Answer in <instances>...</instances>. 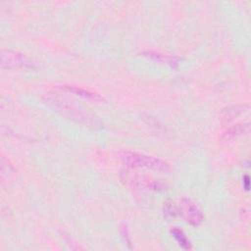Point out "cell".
I'll list each match as a JSON object with an SVG mask.
<instances>
[{"mask_svg": "<svg viewBox=\"0 0 251 251\" xmlns=\"http://www.w3.org/2000/svg\"><path fill=\"white\" fill-rule=\"evenodd\" d=\"M50 105H52L62 116L87 127L98 128L101 127V123L96 117L85 112L83 109L70 103L69 101L60 97H48L46 100Z\"/></svg>", "mask_w": 251, "mask_h": 251, "instance_id": "1", "label": "cell"}, {"mask_svg": "<svg viewBox=\"0 0 251 251\" xmlns=\"http://www.w3.org/2000/svg\"><path fill=\"white\" fill-rule=\"evenodd\" d=\"M123 161L130 168H145L162 173H169L171 171V166L167 161L143 153L127 151L124 154Z\"/></svg>", "mask_w": 251, "mask_h": 251, "instance_id": "2", "label": "cell"}, {"mask_svg": "<svg viewBox=\"0 0 251 251\" xmlns=\"http://www.w3.org/2000/svg\"><path fill=\"white\" fill-rule=\"evenodd\" d=\"M178 214L183 220L192 226H198L202 224L204 216L199 207L189 198H181L179 201Z\"/></svg>", "mask_w": 251, "mask_h": 251, "instance_id": "3", "label": "cell"}, {"mask_svg": "<svg viewBox=\"0 0 251 251\" xmlns=\"http://www.w3.org/2000/svg\"><path fill=\"white\" fill-rule=\"evenodd\" d=\"M1 66L7 69H32L33 64L25 55L18 51L6 49L1 51Z\"/></svg>", "mask_w": 251, "mask_h": 251, "instance_id": "4", "label": "cell"}, {"mask_svg": "<svg viewBox=\"0 0 251 251\" xmlns=\"http://www.w3.org/2000/svg\"><path fill=\"white\" fill-rule=\"evenodd\" d=\"M121 179L126 185L136 187V188H146V189L161 188V184L159 182L151 180L147 176H142L140 175H137L131 172L122 173Z\"/></svg>", "mask_w": 251, "mask_h": 251, "instance_id": "5", "label": "cell"}, {"mask_svg": "<svg viewBox=\"0 0 251 251\" xmlns=\"http://www.w3.org/2000/svg\"><path fill=\"white\" fill-rule=\"evenodd\" d=\"M61 88L65 91L71 92L73 94H75L79 97H82L84 99H88V100H93V101H101L103 100V98L98 94L95 93L93 91H90L88 89L79 87V86H75L73 84H64L61 86Z\"/></svg>", "mask_w": 251, "mask_h": 251, "instance_id": "6", "label": "cell"}, {"mask_svg": "<svg viewBox=\"0 0 251 251\" xmlns=\"http://www.w3.org/2000/svg\"><path fill=\"white\" fill-rule=\"evenodd\" d=\"M144 57H147L151 60H155L159 63H164L167 64L171 67H176L178 65L179 62V58L177 57H174V56H170V55H164V54H160V53H156V52H143L142 53Z\"/></svg>", "mask_w": 251, "mask_h": 251, "instance_id": "7", "label": "cell"}, {"mask_svg": "<svg viewBox=\"0 0 251 251\" xmlns=\"http://www.w3.org/2000/svg\"><path fill=\"white\" fill-rule=\"evenodd\" d=\"M250 129V126L248 123L246 124H239V125H235L231 127H229L226 131H225V133L223 134V138L225 140H230L233 138H236L237 136L240 135H244L247 134L249 132Z\"/></svg>", "mask_w": 251, "mask_h": 251, "instance_id": "8", "label": "cell"}, {"mask_svg": "<svg viewBox=\"0 0 251 251\" xmlns=\"http://www.w3.org/2000/svg\"><path fill=\"white\" fill-rule=\"evenodd\" d=\"M171 233L182 249H184V250L191 249V242L188 239V237L186 236V234L183 232L182 229H180L178 227H174L171 229Z\"/></svg>", "mask_w": 251, "mask_h": 251, "instance_id": "9", "label": "cell"}, {"mask_svg": "<svg viewBox=\"0 0 251 251\" xmlns=\"http://www.w3.org/2000/svg\"><path fill=\"white\" fill-rule=\"evenodd\" d=\"M164 216L167 220H172L175 219L178 215V208L177 206L172 202V201H167L164 203Z\"/></svg>", "mask_w": 251, "mask_h": 251, "instance_id": "10", "label": "cell"}, {"mask_svg": "<svg viewBox=\"0 0 251 251\" xmlns=\"http://www.w3.org/2000/svg\"><path fill=\"white\" fill-rule=\"evenodd\" d=\"M243 181H244V183H245L244 188H245L246 190H248V189H249V176H245Z\"/></svg>", "mask_w": 251, "mask_h": 251, "instance_id": "11", "label": "cell"}]
</instances>
